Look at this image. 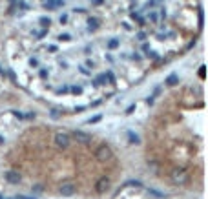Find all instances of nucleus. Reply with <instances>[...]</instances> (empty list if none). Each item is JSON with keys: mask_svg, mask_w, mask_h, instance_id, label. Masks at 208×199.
Instances as JSON below:
<instances>
[{"mask_svg": "<svg viewBox=\"0 0 208 199\" xmlns=\"http://www.w3.org/2000/svg\"><path fill=\"white\" fill-rule=\"evenodd\" d=\"M95 157H97L100 163H108V161L113 159V152H111V148H110L108 144H100V146L97 148V152H95Z\"/></svg>", "mask_w": 208, "mask_h": 199, "instance_id": "nucleus-1", "label": "nucleus"}, {"mask_svg": "<svg viewBox=\"0 0 208 199\" xmlns=\"http://www.w3.org/2000/svg\"><path fill=\"white\" fill-rule=\"evenodd\" d=\"M172 181H174L175 185H185V183L188 181L186 170H185V168H175V170L172 172Z\"/></svg>", "mask_w": 208, "mask_h": 199, "instance_id": "nucleus-2", "label": "nucleus"}, {"mask_svg": "<svg viewBox=\"0 0 208 199\" xmlns=\"http://www.w3.org/2000/svg\"><path fill=\"white\" fill-rule=\"evenodd\" d=\"M69 135L66 133V132H57L55 133V144L58 146V148H62V150H66L68 146H69Z\"/></svg>", "mask_w": 208, "mask_h": 199, "instance_id": "nucleus-3", "label": "nucleus"}, {"mask_svg": "<svg viewBox=\"0 0 208 199\" xmlns=\"http://www.w3.org/2000/svg\"><path fill=\"white\" fill-rule=\"evenodd\" d=\"M71 135H73V139H75V141H79L80 144H88V143H91V135H90V133H86V132L75 130Z\"/></svg>", "mask_w": 208, "mask_h": 199, "instance_id": "nucleus-4", "label": "nucleus"}, {"mask_svg": "<svg viewBox=\"0 0 208 199\" xmlns=\"http://www.w3.org/2000/svg\"><path fill=\"white\" fill-rule=\"evenodd\" d=\"M75 190H77V187H75V183H71V181L62 183V185L58 187V192H60L62 196H73V194H75Z\"/></svg>", "mask_w": 208, "mask_h": 199, "instance_id": "nucleus-5", "label": "nucleus"}, {"mask_svg": "<svg viewBox=\"0 0 208 199\" xmlns=\"http://www.w3.org/2000/svg\"><path fill=\"white\" fill-rule=\"evenodd\" d=\"M5 181H7L9 185H18V183L22 181V176H20L16 170H7V172H5Z\"/></svg>", "mask_w": 208, "mask_h": 199, "instance_id": "nucleus-6", "label": "nucleus"}, {"mask_svg": "<svg viewBox=\"0 0 208 199\" xmlns=\"http://www.w3.org/2000/svg\"><path fill=\"white\" fill-rule=\"evenodd\" d=\"M95 188H97L99 194H104V192L110 188V179H108V177H100V179L97 181V187H95Z\"/></svg>", "mask_w": 208, "mask_h": 199, "instance_id": "nucleus-7", "label": "nucleus"}, {"mask_svg": "<svg viewBox=\"0 0 208 199\" xmlns=\"http://www.w3.org/2000/svg\"><path fill=\"white\" fill-rule=\"evenodd\" d=\"M88 29H90V31H97V29H99V18L90 16V18H88Z\"/></svg>", "mask_w": 208, "mask_h": 199, "instance_id": "nucleus-8", "label": "nucleus"}, {"mask_svg": "<svg viewBox=\"0 0 208 199\" xmlns=\"http://www.w3.org/2000/svg\"><path fill=\"white\" fill-rule=\"evenodd\" d=\"M164 82H166V86H175V84L179 82V77H177V73H172V75H168Z\"/></svg>", "mask_w": 208, "mask_h": 199, "instance_id": "nucleus-9", "label": "nucleus"}, {"mask_svg": "<svg viewBox=\"0 0 208 199\" xmlns=\"http://www.w3.org/2000/svg\"><path fill=\"white\" fill-rule=\"evenodd\" d=\"M119 44H121V42H119V38H111V40L108 42V49H117V48H119Z\"/></svg>", "mask_w": 208, "mask_h": 199, "instance_id": "nucleus-10", "label": "nucleus"}, {"mask_svg": "<svg viewBox=\"0 0 208 199\" xmlns=\"http://www.w3.org/2000/svg\"><path fill=\"white\" fill-rule=\"evenodd\" d=\"M128 137H130V143H133V144H139L141 141H139V135H135L133 132H128Z\"/></svg>", "mask_w": 208, "mask_h": 199, "instance_id": "nucleus-11", "label": "nucleus"}, {"mask_svg": "<svg viewBox=\"0 0 208 199\" xmlns=\"http://www.w3.org/2000/svg\"><path fill=\"white\" fill-rule=\"evenodd\" d=\"M44 7L46 9H55L57 7V0H46L44 2Z\"/></svg>", "mask_w": 208, "mask_h": 199, "instance_id": "nucleus-12", "label": "nucleus"}, {"mask_svg": "<svg viewBox=\"0 0 208 199\" xmlns=\"http://www.w3.org/2000/svg\"><path fill=\"white\" fill-rule=\"evenodd\" d=\"M104 80H106V75L102 73V75H99V77L95 79V82H93V84H95V86H100V84H104Z\"/></svg>", "mask_w": 208, "mask_h": 199, "instance_id": "nucleus-13", "label": "nucleus"}, {"mask_svg": "<svg viewBox=\"0 0 208 199\" xmlns=\"http://www.w3.org/2000/svg\"><path fill=\"white\" fill-rule=\"evenodd\" d=\"M126 187H135V188H141L143 183L141 181H126Z\"/></svg>", "mask_w": 208, "mask_h": 199, "instance_id": "nucleus-14", "label": "nucleus"}, {"mask_svg": "<svg viewBox=\"0 0 208 199\" xmlns=\"http://www.w3.org/2000/svg\"><path fill=\"white\" fill-rule=\"evenodd\" d=\"M38 22H40V24H42V26H44V27H46V26H48V27H49V24H51V20H49V18H48V16H42V18H40V20H38Z\"/></svg>", "mask_w": 208, "mask_h": 199, "instance_id": "nucleus-15", "label": "nucleus"}, {"mask_svg": "<svg viewBox=\"0 0 208 199\" xmlns=\"http://www.w3.org/2000/svg\"><path fill=\"white\" fill-rule=\"evenodd\" d=\"M104 75H106V79H108V80H110V82H111V84H115V75H113V73H111V71H106V73H104Z\"/></svg>", "mask_w": 208, "mask_h": 199, "instance_id": "nucleus-16", "label": "nucleus"}, {"mask_svg": "<svg viewBox=\"0 0 208 199\" xmlns=\"http://www.w3.org/2000/svg\"><path fill=\"white\" fill-rule=\"evenodd\" d=\"M58 40H71V35L69 33H60L58 35Z\"/></svg>", "mask_w": 208, "mask_h": 199, "instance_id": "nucleus-17", "label": "nucleus"}, {"mask_svg": "<svg viewBox=\"0 0 208 199\" xmlns=\"http://www.w3.org/2000/svg\"><path fill=\"white\" fill-rule=\"evenodd\" d=\"M146 57H148V59H157V53H155V51H150V49H146Z\"/></svg>", "mask_w": 208, "mask_h": 199, "instance_id": "nucleus-18", "label": "nucleus"}, {"mask_svg": "<svg viewBox=\"0 0 208 199\" xmlns=\"http://www.w3.org/2000/svg\"><path fill=\"white\" fill-rule=\"evenodd\" d=\"M71 91H73V93H77V95H80V93H82V88H80V86H73V88H71Z\"/></svg>", "mask_w": 208, "mask_h": 199, "instance_id": "nucleus-19", "label": "nucleus"}, {"mask_svg": "<svg viewBox=\"0 0 208 199\" xmlns=\"http://www.w3.org/2000/svg\"><path fill=\"white\" fill-rule=\"evenodd\" d=\"M99 121H100V115H95V117H91L88 123H90V124H95V123H99Z\"/></svg>", "mask_w": 208, "mask_h": 199, "instance_id": "nucleus-20", "label": "nucleus"}, {"mask_svg": "<svg viewBox=\"0 0 208 199\" xmlns=\"http://www.w3.org/2000/svg\"><path fill=\"white\" fill-rule=\"evenodd\" d=\"M137 38H139V40H144V38H146V33H144V31H139V33H137Z\"/></svg>", "mask_w": 208, "mask_h": 199, "instance_id": "nucleus-21", "label": "nucleus"}, {"mask_svg": "<svg viewBox=\"0 0 208 199\" xmlns=\"http://www.w3.org/2000/svg\"><path fill=\"white\" fill-rule=\"evenodd\" d=\"M199 77H201V79H205V77H206V71H205V66H201V69H199Z\"/></svg>", "mask_w": 208, "mask_h": 199, "instance_id": "nucleus-22", "label": "nucleus"}, {"mask_svg": "<svg viewBox=\"0 0 208 199\" xmlns=\"http://www.w3.org/2000/svg\"><path fill=\"white\" fill-rule=\"evenodd\" d=\"M148 192H150L152 196H157V197H163V194H161V192H157V190H152V188H150Z\"/></svg>", "mask_w": 208, "mask_h": 199, "instance_id": "nucleus-23", "label": "nucleus"}, {"mask_svg": "<svg viewBox=\"0 0 208 199\" xmlns=\"http://www.w3.org/2000/svg\"><path fill=\"white\" fill-rule=\"evenodd\" d=\"M40 79H48V69H40Z\"/></svg>", "mask_w": 208, "mask_h": 199, "instance_id": "nucleus-24", "label": "nucleus"}, {"mask_svg": "<svg viewBox=\"0 0 208 199\" xmlns=\"http://www.w3.org/2000/svg\"><path fill=\"white\" fill-rule=\"evenodd\" d=\"M58 20H60V24H64V22H68V15H60V18H58Z\"/></svg>", "mask_w": 208, "mask_h": 199, "instance_id": "nucleus-25", "label": "nucleus"}, {"mask_svg": "<svg viewBox=\"0 0 208 199\" xmlns=\"http://www.w3.org/2000/svg\"><path fill=\"white\" fill-rule=\"evenodd\" d=\"M133 110H135V104H132V106H128V108H126V113H128V115H130V113H132V112H133Z\"/></svg>", "mask_w": 208, "mask_h": 199, "instance_id": "nucleus-26", "label": "nucleus"}, {"mask_svg": "<svg viewBox=\"0 0 208 199\" xmlns=\"http://www.w3.org/2000/svg\"><path fill=\"white\" fill-rule=\"evenodd\" d=\"M13 115H15V117H18V119H24V115H22L20 112H16V110H13Z\"/></svg>", "mask_w": 208, "mask_h": 199, "instance_id": "nucleus-27", "label": "nucleus"}, {"mask_svg": "<svg viewBox=\"0 0 208 199\" xmlns=\"http://www.w3.org/2000/svg\"><path fill=\"white\" fill-rule=\"evenodd\" d=\"M80 73H84V75H90V69H86L84 66H80Z\"/></svg>", "mask_w": 208, "mask_h": 199, "instance_id": "nucleus-28", "label": "nucleus"}, {"mask_svg": "<svg viewBox=\"0 0 208 199\" xmlns=\"http://www.w3.org/2000/svg\"><path fill=\"white\" fill-rule=\"evenodd\" d=\"M51 117H53V119H58V112H57V110H51Z\"/></svg>", "mask_w": 208, "mask_h": 199, "instance_id": "nucleus-29", "label": "nucleus"}, {"mask_svg": "<svg viewBox=\"0 0 208 199\" xmlns=\"http://www.w3.org/2000/svg\"><path fill=\"white\" fill-rule=\"evenodd\" d=\"M29 64H31V66H37V64H38V60H37V59H31V60H29Z\"/></svg>", "mask_w": 208, "mask_h": 199, "instance_id": "nucleus-30", "label": "nucleus"}, {"mask_svg": "<svg viewBox=\"0 0 208 199\" xmlns=\"http://www.w3.org/2000/svg\"><path fill=\"white\" fill-rule=\"evenodd\" d=\"M150 18H152L153 22H157V15H155V13H152V15H150Z\"/></svg>", "mask_w": 208, "mask_h": 199, "instance_id": "nucleus-31", "label": "nucleus"}, {"mask_svg": "<svg viewBox=\"0 0 208 199\" xmlns=\"http://www.w3.org/2000/svg\"><path fill=\"white\" fill-rule=\"evenodd\" d=\"M146 102H148V104H153V95H152V97H148V99H146Z\"/></svg>", "mask_w": 208, "mask_h": 199, "instance_id": "nucleus-32", "label": "nucleus"}, {"mask_svg": "<svg viewBox=\"0 0 208 199\" xmlns=\"http://www.w3.org/2000/svg\"><path fill=\"white\" fill-rule=\"evenodd\" d=\"M91 2H93V4H95V5H100V4H102V2H104V0H91Z\"/></svg>", "mask_w": 208, "mask_h": 199, "instance_id": "nucleus-33", "label": "nucleus"}, {"mask_svg": "<svg viewBox=\"0 0 208 199\" xmlns=\"http://www.w3.org/2000/svg\"><path fill=\"white\" fill-rule=\"evenodd\" d=\"M2 143H4V137H2V135H0V144H2Z\"/></svg>", "mask_w": 208, "mask_h": 199, "instance_id": "nucleus-34", "label": "nucleus"}, {"mask_svg": "<svg viewBox=\"0 0 208 199\" xmlns=\"http://www.w3.org/2000/svg\"><path fill=\"white\" fill-rule=\"evenodd\" d=\"M16 199H31V197H22V196H20V197H16Z\"/></svg>", "mask_w": 208, "mask_h": 199, "instance_id": "nucleus-35", "label": "nucleus"}, {"mask_svg": "<svg viewBox=\"0 0 208 199\" xmlns=\"http://www.w3.org/2000/svg\"><path fill=\"white\" fill-rule=\"evenodd\" d=\"M0 75H4V71H2V69H0Z\"/></svg>", "mask_w": 208, "mask_h": 199, "instance_id": "nucleus-36", "label": "nucleus"}]
</instances>
